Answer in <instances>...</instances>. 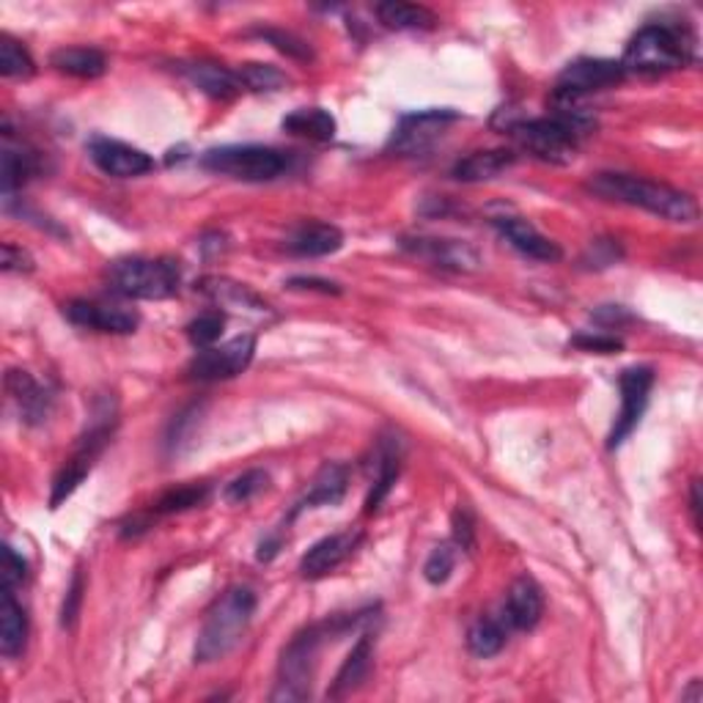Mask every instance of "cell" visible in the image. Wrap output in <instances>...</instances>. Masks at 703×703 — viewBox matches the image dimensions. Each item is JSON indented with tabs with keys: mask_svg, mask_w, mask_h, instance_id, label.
Here are the masks:
<instances>
[{
	"mask_svg": "<svg viewBox=\"0 0 703 703\" xmlns=\"http://www.w3.org/2000/svg\"><path fill=\"white\" fill-rule=\"evenodd\" d=\"M399 247L410 256L428 261L432 267L450 269V272H476L481 269V256L472 245L448 236H401Z\"/></svg>",
	"mask_w": 703,
	"mask_h": 703,
	"instance_id": "obj_10",
	"label": "cell"
},
{
	"mask_svg": "<svg viewBox=\"0 0 703 703\" xmlns=\"http://www.w3.org/2000/svg\"><path fill=\"white\" fill-rule=\"evenodd\" d=\"M373 665V640L371 635H362L360 640L352 646V651L346 654V659L341 662L338 673H335L333 687H330V698H346L362 687V681L368 679Z\"/></svg>",
	"mask_w": 703,
	"mask_h": 703,
	"instance_id": "obj_21",
	"label": "cell"
},
{
	"mask_svg": "<svg viewBox=\"0 0 703 703\" xmlns=\"http://www.w3.org/2000/svg\"><path fill=\"white\" fill-rule=\"evenodd\" d=\"M593 319H596V322H602V324H607V327H621V324L632 322L629 311H626V308H621V305H602L596 313H593Z\"/></svg>",
	"mask_w": 703,
	"mask_h": 703,
	"instance_id": "obj_46",
	"label": "cell"
},
{
	"mask_svg": "<svg viewBox=\"0 0 703 703\" xmlns=\"http://www.w3.org/2000/svg\"><path fill=\"white\" fill-rule=\"evenodd\" d=\"M593 130V119L574 104H560L555 115L544 119L511 121L509 132L520 141L525 152L553 165H566L574 159L582 137Z\"/></svg>",
	"mask_w": 703,
	"mask_h": 703,
	"instance_id": "obj_2",
	"label": "cell"
},
{
	"mask_svg": "<svg viewBox=\"0 0 703 703\" xmlns=\"http://www.w3.org/2000/svg\"><path fill=\"white\" fill-rule=\"evenodd\" d=\"M333 629V624H313L308 629H302L300 635H294L289 640V646L283 648L278 662V681H275L272 701H305L311 695L313 673H316V657L322 640L327 637V632Z\"/></svg>",
	"mask_w": 703,
	"mask_h": 703,
	"instance_id": "obj_6",
	"label": "cell"
},
{
	"mask_svg": "<svg viewBox=\"0 0 703 703\" xmlns=\"http://www.w3.org/2000/svg\"><path fill=\"white\" fill-rule=\"evenodd\" d=\"M207 498V483H187V487H176L170 489L168 494H163V498L157 500V505H154V511H157V514H179V511L196 509V505H201Z\"/></svg>",
	"mask_w": 703,
	"mask_h": 703,
	"instance_id": "obj_32",
	"label": "cell"
},
{
	"mask_svg": "<svg viewBox=\"0 0 703 703\" xmlns=\"http://www.w3.org/2000/svg\"><path fill=\"white\" fill-rule=\"evenodd\" d=\"M38 170V157L27 148H3V192L5 198L16 190V187L25 185L33 174Z\"/></svg>",
	"mask_w": 703,
	"mask_h": 703,
	"instance_id": "obj_30",
	"label": "cell"
},
{
	"mask_svg": "<svg viewBox=\"0 0 703 703\" xmlns=\"http://www.w3.org/2000/svg\"><path fill=\"white\" fill-rule=\"evenodd\" d=\"M454 121H459V113L454 110H421V113L404 115L390 137V152L401 154V157L426 152Z\"/></svg>",
	"mask_w": 703,
	"mask_h": 703,
	"instance_id": "obj_11",
	"label": "cell"
},
{
	"mask_svg": "<svg viewBox=\"0 0 703 703\" xmlns=\"http://www.w3.org/2000/svg\"><path fill=\"white\" fill-rule=\"evenodd\" d=\"M36 71V64L27 55L25 47L14 42V38L3 36L0 38V75L3 77H31Z\"/></svg>",
	"mask_w": 703,
	"mask_h": 703,
	"instance_id": "obj_34",
	"label": "cell"
},
{
	"mask_svg": "<svg viewBox=\"0 0 703 703\" xmlns=\"http://www.w3.org/2000/svg\"><path fill=\"white\" fill-rule=\"evenodd\" d=\"M3 269L5 272H31L33 269V258L31 253L22 250V247L11 245V242H5L3 245Z\"/></svg>",
	"mask_w": 703,
	"mask_h": 703,
	"instance_id": "obj_43",
	"label": "cell"
},
{
	"mask_svg": "<svg viewBox=\"0 0 703 703\" xmlns=\"http://www.w3.org/2000/svg\"><path fill=\"white\" fill-rule=\"evenodd\" d=\"M494 228L500 231L505 242H509L514 250H520L522 256L533 258V261H544V264H555L560 261L563 250H560L558 242H553L549 236H544L531 220L516 217V214H500V217L492 220Z\"/></svg>",
	"mask_w": 703,
	"mask_h": 703,
	"instance_id": "obj_14",
	"label": "cell"
},
{
	"mask_svg": "<svg viewBox=\"0 0 703 703\" xmlns=\"http://www.w3.org/2000/svg\"><path fill=\"white\" fill-rule=\"evenodd\" d=\"M690 47L692 44L681 36L679 27L646 25L629 38L618 64L624 75L659 77L684 66L690 58Z\"/></svg>",
	"mask_w": 703,
	"mask_h": 703,
	"instance_id": "obj_4",
	"label": "cell"
},
{
	"mask_svg": "<svg viewBox=\"0 0 703 703\" xmlns=\"http://www.w3.org/2000/svg\"><path fill=\"white\" fill-rule=\"evenodd\" d=\"M544 613V593L538 588V582L533 577H520L514 580V585L509 588V596H505L503 607V621L509 629L527 632L542 621Z\"/></svg>",
	"mask_w": 703,
	"mask_h": 703,
	"instance_id": "obj_17",
	"label": "cell"
},
{
	"mask_svg": "<svg viewBox=\"0 0 703 703\" xmlns=\"http://www.w3.org/2000/svg\"><path fill=\"white\" fill-rule=\"evenodd\" d=\"M373 11H377L379 22L384 27H393V31H432V27H437V14L428 11L426 5L388 0V3H379Z\"/></svg>",
	"mask_w": 703,
	"mask_h": 703,
	"instance_id": "obj_27",
	"label": "cell"
},
{
	"mask_svg": "<svg viewBox=\"0 0 703 703\" xmlns=\"http://www.w3.org/2000/svg\"><path fill=\"white\" fill-rule=\"evenodd\" d=\"M571 344L582 352H596V355H613V352H618L621 346H624L618 338H613V335H599V333L574 335Z\"/></svg>",
	"mask_w": 703,
	"mask_h": 703,
	"instance_id": "obj_42",
	"label": "cell"
},
{
	"mask_svg": "<svg viewBox=\"0 0 703 703\" xmlns=\"http://www.w3.org/2000/svg\"><path fill=\"white\" fill-rule=\"evenodd\" d=\"M82 591H86V580H82V571L77 569L75 577H71L69 591H66L64 607H60V626H64V629H71V626H75V621H77V615H80Z\"/></svg>",
	"mask_w": 703,
	"mask_h": 703,
	"instance_id": "obj_39",
	"label": "cell"
},
{
	"mask_svg": "<svg viewBox=\"0 0 703 703\" xmlns=\"http://www.w3.org/2000/svg\"><path fill=\"white\" fill-rule=\"evenodd\" d=\"M269 483V476L264 470H247L242 472L239 478H234V481L225 487V500L228 503H247V500L256 498L258 492H264Z\"/></svg>",
	"mask_w": 703,
	"mask_h": 703,
	"instance_id": "obj_37",
	"label": "cell"
},
{
	"mask_svg": "<svg viewBox=\"0 0 703 703\" xmlns=\"http://www.w3.org/2000/svg\"><path fill=\"white\" fill-rule=\"evenodd\" d=\"M401 456H404V448H401L399 437L379 439L377 454H373V487L366 498V514H373L390 494V489L395 487L401 472Z\"/></svg>",
	"mask_w": 703,
	"mask_h": 703,
	"instance_id": "obj_18",
	"label": "cell"
},
{
	"mask_svg": "<svg viewBox=\"0 0 703 703\" xmlns=\"http://www.w3.org/2000/svg\"><path fill=\"white\" fill-rule=\"evenodd\" d=\"M27 643V615L22 604L14 599V591L3 588V602H0V651L3 657L14 659L25 651Z\"/></svg>",
	"mask_w": 703,
	"mask_h": 703,
	"instance_id": "obj_24",
	"label": "cell"
},
{
	"mask_svg": "<svg viewBox=\"0 0 703 703\" xmlns=\"http://www.w3.org/2000/svg\"><path fill=\"white\" fill-rule=\"evenodd\" d=\"M456 569V549L450 544H439V547L432 549V555L423 563V577H426L432 585H443L448 582L450 571Z\"/></svg>",
	"mask_w": 703,
	"mask_h": 703,
	"instance_id": "obj_38",
	"label": "cell"
},
{
	"mask_svg": "<svg viewBox=\"0 0 703 703\" xmlns=\"http://www.w3.org/2000/svg\"><path fill=\"white\" fill-rule=\"evenodd\" d=\"M64 313L71 324H80V327H88V330H99V333L126 335V333H135L137 327L135 311H126V308H119V305H104V302L75 300L64 308Z\"/></svg>",
	"mask_w": 703,
	"mask_h": 703,
	"instance_id": "obj_15",
	"label": "cell"
},
{
	"mask_svg": "<svg viewBox=\"0 0 703 703\" xmlns=\"http://www.w3.org/2000/svg\"><path fill=\"white\" fill-rule=\"evenodd\" d=\"M280 538H267V542L258 544V560H272L278 555Z\"/></svg>",
	"mask_w": 703,
	"mask_h": 703,
	"instance_id": "obj_47",
	"label": "cell"
},
{
	"mask_svg": "<svg viewBox=\"0 0 703 703\" xmlns=\"http://www.w3.org/2000/svg\"><path fill=\"white\" fill-rule=\"evenodd\" d=\"M88 154L102 174L115 176V179H135V176H146L154 170V159L146 152L130 143L110 141V137H93L88 143Z\"/></svg>",
	"mask_w": 703,
	"mask_h": 703,
	"instance_id": "obj_13",
	"label": "cell"
},
{
	"mask_svg": "<svg viewBox=\"0 0 703 703\" xmlns=\"http://www.w3.org/2000/svg\"><path fill=\"white\" fill-rule=\"evenodd\" d=\"M49 64L69 77L97 80L108 71V58L93 47H60L49 55Z\"/></svg>",
	"mask_w": 703,
	"mask_h": 703,
	"instance_id": "obj_26",
	"label": "cell"
},
{
	"mask_svg": "<svg viewBox=\"0 0 703 703\" xmlns=\"http://www.w3.org/2000/svg\"><path fill=\"white\" fill-rule=\"evenodd\" d=\"M624 69L618 60L607 58H580L574 64L566 66L555 82V102L558 104H574L577 99L585 93L604 91L618 82H624Z\"/></svg>",
	"mask_w": 703,
	"mask_h": 703,
	"instance_id": "obj_8",
	"label": "cell"
},
{
	"mask_svg": "<svg viewBox=\"0 0 703 703\" xmlns=\"http://www.w3.org/2000/svg\"><path fill=\"white\" fill-rule=\"evenodd\" d=\"M341 245H344V234L330 223H302L286 239V250L300 258L330 256L341 250Z\"/></svg>",
	"mask_w": 703,
	"mask_h": 703,
	"instance_id": "obj_20",
	"label": "cell"
},
{
	"mask_svg": "<svg viewBox=\"0 0 703 703\" xmlns=\"http://www.w3.org/2000/svg\"><path fill=\"white\" fill-rule=\"evenodd\" d=\"M505 640H509V626L503 618H478L467 632V648L481 659L503 651Z\"/></svg>",
	"mask_w": 703,
	"mask_h": 703,
	"instance_id": "obj_29",
	"label": "cell"
},
{
	"mask_svg": "<svg viewBox=\"0 0 703 703\" xmlns=\"http://www.w3.org/2000/svg\"><path fill=\"white\" fill-rule=\"evenodd\" d=\"M690 509H692V522L701 525V483H692V498H690Z\"/></svg>",
	"mask_w": 703,
	"mask_h": 703,
	"instance_id": "obj_48",
	"label": "cell"
},
{
	"mask_svg": "<svg viewBox=\"0 0 703 703\" xmlns=\"http://www.w3.org/2000/svg\"><path fill=\"white\" fill-rule=\"evenodd\" d=\"M346 483H349V470H346L344 465H338V461H327V465H324L322 470L316 472V478H313V483H311V489L305 492V498L297 503L294 514H300V511H305V509L335 505L346 494Z\"/></svg>",
	"mask_w": 703,
	"mask_h": 703,
	"instance_id": "obj_23",
	"label": "cell"
},
{
	"mask_svg": "<svg viewBox=\"0 0 703 703\" xmlns=\"http://www.w3.org/2000/svg\"><path fill=\"white\" fill-rule=\"evenodd\" d=\"M357 544H360V533L357 531H344V533H333V536H324L322 542H316L305 555H302L300 560L302 577H308V580H319V577L335 571L352 553H355Z\"/></svg>",
	"mask_w": 703,
	"mask_h": 703,
	"instance_id": "obj_16",
	"label": "cell"
},
{
	"mask_svg": "<svg viewBox=\"0 0 703 703\" xmlns=\"http://www.w3.org/2000/svg\"><path fill=\"white\" fill-rule=\"evenodd\" d=\"M110 286L132 300H168L179 291L181 269L174 258L130 256L110 264Z\"/></svg>",
	"mask_w": 703,
	"mask_h": 703,
	"instance_id": "obj_5",
	"label": "cell"
},
{
	"mask_svg": "<svg viewBox=\"0 0 703 703\" xmlns=\"http://www.w3.org/2000/svg\"><path fill=\"white\" fill-rule=\"evenodd\" d=\"M242 88L247 91H280L286 86V75L269 64H245L236 69Z\"/></svg>",
	"mask_w": 703,
	"mask_h": 703,
	"instance_id": "obj_33",
	"label": "cell"
},
{
	"mask_svg": "<svg viewBox=\"0 0 703 703\" xmlns=\"http://www.w3.org/2000/svg\"><path fill=\"white\" fill-rule=\"evenodd\" d=\"M516 163L514 152H505V148H487V152H472L465 159L454 165L450 176L467 185H476V181H489L498 179L500 174L511 168Z\"/></svg>",
	"mask_w": 703,
	"mask_h": 703,
	"instance_id": "obj_22",
	"label": "cell"
},
{
	"mask_svg": "<svg viewBox=\"0 0 703 703\" xmlns=\"http://www.w3.org/2000/svg\"><path fill=\"white\" fill-rule=\"evenodd\" d=\"M179 71L207 97L212 99H234L242 93V82L236 71L225 69L220 64H209V60H192V64H179Z\"/></svg>",
	"mask_w": 703,
	"mask_h": 703,
	"instance_id": "obj_19",
	"label": "cell"
},
{
	"mask_svg": "<svg viewBox=\"0 0 703 703\" xmlns=\"http://www.w3.org/2000/svg\"><path fill=\"white\" fill-rule=\"evenodd\" d=\"M256 613V593L245 585L228 588L203 618L196 640V662L209 665L234 651Z\"/></svg>",
	"mask_w": 703,
	"mask_h": 703,
	"instance_id": "obj_3",
	"label": "cell"
},
{
	"mask_svg": "<svg viewBox=\"0 0 703 703\" xmlns=\"http://www.w3.org/2000/svg\"><path fill=\"white\" fill-rule=\"evenodd\" d=\"M286 286L294 291H322V294H341L338 283H333V280H324V278H291Z\"/></svg>",
	"mask_w": 703,
	"mask_h": 703,
	"instance_id": "obj_45",
	"label": "cell"
},
{
	"mask_svg": "<svg viewBox=\"0 0 703 703\" xmlns=\"http://www.w3.org/2000/svg\"><path fill=\"white\" fill-rule=\"evenodd\" d=\"M91 465H93V459H88V456H82V454L71 456L69 465H66L53 481V494H49V505H53V509H58L64 500L71 498V492H75V489L80 487L82 481H86Z\"/></svg>",
	"mask_w": 703,
	"mask_h": 703,
	"instance_id": "obj_31",
	"label": "cell"
},
{
	"mask_svg": "<svg viewBox=\"0 0 703 703\" xmlns=\"http://www.w3.org/2000/svg\"><path fill=\"white\" fill-rule=\"evenodd\" d=\"M621 384V412L615 417V426L610 432L607 448H618L626 437L632 434V428L640 423L643 412L648 406V393H651L654 384V371L648 366H635L626 368L618 379Z\"/></svg>",
	"mask_w": 703,
	"mask_h": 703,
	"instance_id": "obj_12",
	"label": "cell"
},
{
	"mask_svg": "<svg viewBox=\"0 0 703 703\" xmlns=\"http://www.w3.org/2000/svg\"><path fill=\"white\" fill-rule=\"evenodd\" d=\"M5 388H9L11 399L20 404L22 415H25L27 421L36 423L42 421V417H47L49 406H53V395H49L47 390L31 377V373L9 371V377H5Z\"/></svg>",
	"mask_w": 703,
	"mask_h": 703,
	"instance_id": "obj_25",
	"label": "cell"
},
{
	"mask_svg": "<svg viewBox=\"0 0 703 703\" xmlns=\"http://www.w3.org/2000/svg\"><path fill=\"white\" fill-rule=\"evenodd\" d=\"M256 36H261L264 42H269L275 49H280V53L289 55V58H294V60H311L313 58L311 47H308L302 38H297L294 33H289V31H278V27H258Z\"/></svg>",
	"mask_w": 703,
	"mask_h": 703,
	"instance_id": "obj_36",
	"label": "cell"
},
{
	"mask_svg": "<svg viewBox=\"0 0 703 703\" xmlns=\"http://www.w3.org/2000/svg\"><path fill=\"white\" fill-rule=\"evenodd\" d=\"M253 355H256V338L253 335H236L228 344L209 346V349L198 352L190 360V366H187V373L198 382H220V379H231L245 371L250 366Z\"/></svg>",
	"mask_w": 703,
	"mask_h": 703,
	"instance_id": "obj_9",
	"label": "cell"
},
{
	"mask_svg": "<svg viewBox=\"0 0 703 703\" xmlns=\"http://www.w3.org/2000/svg\"><path fill=\"white\" fill-rule=\"evenodd\" d=\"M201 168L236 181H272L289 168L283 152L269 146H220L201 154Z\"/></svg>",
	"mask_w": 703,
	"mask_h": 703,
	"instance_id": "obj_7",
	"label": "cell"
},
{
	"mask_svg": "<svg viewBox=\"0 0 703 703\" xmlns=\"http://www.w3.org/2000/svg\"><path fill=\"white\" fill-rule=\"evenodd\" d=\"M283 130L291 135L308 137V141H333L335 119L322 108H300L283 119Z\"/></svg>",
	"mask_w": 703,
	"mask_h": 703,
	"instance_id": "obj_28",
	"label": "cell"
},
{
	"mask_svg": "<svg viewBox=\"0 0 703 703\" xmlns=\"http://www.w3.org/2000/svg\"><path fill=\"white\" fill-rule=\"evenodd\" d=\"M223 327H225V316L220 311H207L201 313L198 319H192L190 324H187V338H190L192 346H198V349H209V346L214 344V341H220V335H223Z\"/></svg>",
	"mask_w": 703,
	"mask_h": 703,
	"instance_id": "obj_35",
	"label": "cell"
},
{
	"mask_svg": "<svg viewBox=\"0 0 703 703\" xmlns=\"http://www.w3.org/2000/svg\"><path fill=\"white\" fill-rule=\"evenodd\" d=\"M454 544L465 553H472L476 547V520H472L470 509L454 511Z\"/></svg>",
	"mask_w": 703,
	"mask_h": 703,
	"instance_id": "obj_40",
	"label": "cell"
},
{
	"mask_svg": "<svg viewBox=\"0 0 703 703\" xmlns=\"http://www.w3.org/2000/svg\"><path fill=\"white\" fill-rule=\"evenodd\" d=\"M588 190L607 201L626 203V207H637L643 212H651L657 217L670 220V223H695L698 220V203L695 198L687 192L676 190V187L662 185V181L643 179L635 174H613L604 170L588 179Z\"/></svg>",
	"mask_w": 703,
	"mask_h": 703,
	"instance_id": "obj_1",
	"label": "cell"
},
{
	"mask_svg": "<svg viewBox=\"0 0 703 703\" xmlns=\"http://www.w3.org/2000/svg\"><path fill=\"white\" fill-rule=\"evenodd\" d=\"M588 256L593 261L591 267H610V264H615L621 258V247L613 239H596L591 245V250H588Z\"/></svg>",
	"mask_w": 703,
	"mask_h": 703,
	"instance_id": "obj_44",
	"label": "cell"
},
{
	"mask_svg": "<svg viewBox=\"0 0 703 703\" xmlns=\"http://www.w3.org/2000/svg\"><path fill=\"white\" fill-rule=\"evenodd\" d=\"M681 698H695V701H698V698H701V681L692 679V690L684 692V695H681Z\"/></svg>",
	"mask_w": 703,
	"mask_h": 703,
	"instance_id": "obj_49",
	"label": "cell"
},
{
	"mask_svg": "<svg viewBox=\"0 0 703 703\" xmlns=\"http://www.w3.org/2000/svg\"><path fill=\"white\" fill-rule=\"evenodd\" d=\"M27 577V563L22 555H16L11 547H3V588L5 591H14L16 585H22Z\"/></svg>",
	"mask_w": 703,
	"mask_h": 703,
	"instance_id": "obj_41",
	"label": "cell"
}]
</instances>
